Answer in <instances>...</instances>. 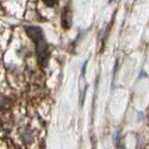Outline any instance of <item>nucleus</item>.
Listing matches in <instances>:
<instances>
[{
    "label": "nucleus",
    "mask_w": 149,
    "mask_h": 149,
    "mask_svg": "<svg viewBox=\"0 0 149 149\" xmlns=\"http://www.w3.org/2000/svg\"><path fill=\"white\" fill-rule=\"evenodd\" d=\"M25 29L28 36L35 43L38 63L41 66H45L49 60V47L45 40L43 32L38 26H27Z\"/></svg>",
    "instance_id": "1"
},
{
    "label": "nucleus",
    "mask_w": 149,
    "mask_h": 149,
    "mask_svg": "<svg viewBox=\"0 0 149 149\" xmlns=\"http://www.w3.org/2000/svg\"><path fill=\"white\" fill-rule=\"evenodd\" d=\"M61 19H62V25L64 29H68L72 25V12L67 7H65L62 11Z\"/></svg>",
    "instance_id": "2"
},
{
    "label": "nucleus",
    "mask_w": 149,
    "mask_h": 149,
    "mask_svg": "<svg viewBox=\"0 0 149 149\" xmlns=\"http://www.w3.org/2000/svg\"><path fill=\"white\" fill-rule=\"evenodd\" d=\"M22 139L26 143H29L32 142V140H33V135L30 132H25L24 134H23Z\"/></svg>",
    "instance_id": "3"
},
{
    "label": "nucleus",
    "mask_w": 149,
    "mask_h": 149,
    "mask_svg": "<svg viewBox=\"0 0 149 149\" xmlns=\"http://www.w3.org/2000/svg\"><path fill=\"white\" fill-rule=\"evenodd\" d=\"M45 4L49 5V6H53V5L55 4V2H48V1H46V2H45Z\"/></svg>",
    "instance_id": "4"
}]
</instances>
